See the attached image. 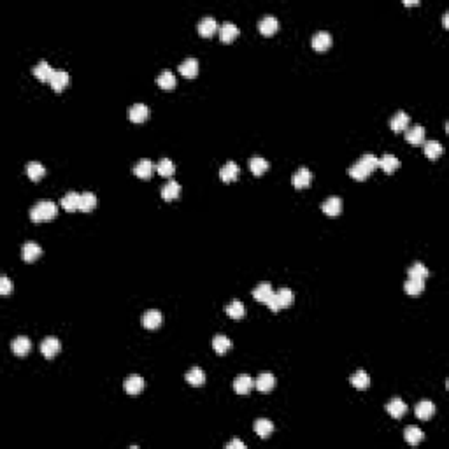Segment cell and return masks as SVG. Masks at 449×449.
Listing matches in <instances>:
<instances>
[{
	"label": "cell",
	"mask_w": 449,
	"mask_h": 449,
	"mask_svg": "<svg viewBox=\"0 0 449 449\" xmlns=\"http://www.w3.org/2000/svg\"><path fill=\"white\" fill-rule=\"evenodd\" d=\"M275 386V377L270 372H263L255 379V388L262 393H268Z\"/></svg>",
	"instance_id": "obj_17"
},
{
	"label": "cell",
	"mask_w": 449,
	"mask_h": 449,
	"mask_svg": "<svg viewBox=\"0 0 449 449\" xmlns=\"http://www.w3.org/2000/svg\"><path fill=\"white\" fill-rule=\"evenodd\" d=\"M406 141L412 146H419L425 142V127L421 125H414L406 132Z\"/></svg>",
	"instance_id": "obj_16"
},
{
	"label": "cell",
	"mask_w": 449,
	"mask_h": 449,
	"mask_svg": "<svg viewBox=\"0 0 449 449\" xmlns=\"http://www.w3.org/2000/svg\"><path fill=\"white\" fill-rule=\"evenodd\" d=\"M258 28H260V32H262L263 35H272L279 28L277 18L272 16V14H267V16H263L262 20H260Z\"/></svg>",
	"instance_id": "obj_20"
},
{
	"label": "cell",
	"mask_w": 449,
	"mask_h": 449,
	"mask_svg": "<svg viewBox=\"0 0 449 449\" xmlns=\"http://www.w3.org/2000/svg\"><path fill=\"white\" fill-rule=\"evenodd\" d=\"M312 183V172L305 167H300L295 174L292 176V185L295 188H307Z\"/></svg>",
	"instance_id": "obj_8"
},
{
	"label": "cell",
	"mask_w": 449,
	"mask_h": 449,
	"mask_svg": "<svg viewBox=\"0 0 449 449\" xmlns=\"http://www.w3.org/2000/svg\"><path fill=\"white\" fill-rule=\"evenodd\" d=\"M95 207H97V197H95V193H91V191H84V193H81L79 211L90 212V211H93Z\"/></svg>",
	"instance_id": "obj_34"
},
{
	"label": "cell",
	"mask_w": 449,
	"mask_h": 449,
	"mask_svg": "<svg viewBox=\"0 0 449 449\" xmlns=\"http://www.w3.org/2000/svg\"><path fill=\"white\" fill-rule=\"evenodd\" d=\"M134 174L141 179H149L151 174H153V161L148 160V158L139 160L134 167Z\"/></svg>",
	"instance_id": "obj_22"
},
{
	"label": "cell",
	"mask_w": 449,
	"mask_h": 449,
	"mask_svg": "<svg viewBox=\"0 0 449 449\" xmlns=\"http://www.w3.org/2000/svg\"><path fill=\"white\" fill-rule=\"evenodd\" d=\"M40 255H42V249H40L37 242H25L23 248H21V256H23V260L27 263L35 262Z\"/></svg>",
	"instance_id": "obj_11"
},
{
	"label": "cell",
	"mask_w": 449,
	"mask_h": 449,
	"mask_svg": "<svg viewBox=\"0 0 449 449\" xmlns=\"http://www.w3.org/2000/svg\"><path fill=\"white\" fill-rule=\"evenodd\" d=\"M414 412H416V418L426 421V419H430L435 414V406H433L430 400H421V402L414 407Z\"/></svg>",
	"instance_id": "obj_19"
},
{
	"label": "cell",
	"mask_w": 449,
	"mask_h": 449,
	"mask_svg": "<svg viewBox=\"0 0 449 449\" xmlns=\"http://www.w3.org/2000/svg\"><path fill=\"white\" fill-rule=\"evenodd\" d=\"M237 35H239V28L237 25L232 23V21H224L221 27H219V37H221L223 42H232Z\"/></svg>",
	"instance_id": "obj_27"
},
{
	"label": "cell",
	"mask_w": 449,
	"mask_h": 449,
	"mask_svg": "<svg viewBox=\"0 0 449 449\" xmlns=\"http://www.w3.org/2000/svg\"><path fill=\"white\" fill-rule=\"evenodd\" d=\"M442 153H444V148H442V144H440V142L428 141L425 144V154H426V158H430V160H437V158H439Z\"/></svg>",
	"instance_id": "obj_41"
},
{
	"label": "cell",
	"mask_w": 449,
	"mask_h": 449,
	"mask_svg": "<svg viewBox=\"0 0 449 449\" xmlns=\"http://www.w3.org/2000/svg\"><path fill=\"white\" fill-rule=\"evenodd\" d=\"M444 27L447 28V13H444Z\"/></svg>",
	"instance_id": "obj_49"
},
{
	"label": "cell",
	"mask_w": 449,
	"mask_h": 449,
	"mask_svg": "<svg viewBox=\"0 0 449 449\" xmlns=\"http://www.w3.org/2000/svg\"><path fill=\"white\" fill-rule=\"evenodd\" d=\"M351 384L355 386L356 389H367L370 386V377L365 370H356L355 374L351 375Z\"/></svg>",
	"instance_id": "obj_35"
},
{
	"label": "cell",
	"mask_w": 449,
	"mask_h": 449,
	"mask_svg": "<svg viewBox=\"0 0 449 449\" xmlns=\"http://www.w3.org/2000/svg\"><path fill=\"white\" fill-rule=\"evenodd\" d=\"M123 389L128 395H139V393L144 389V379H142L141 375H130V377L125 379Z\"/></svg>",
	"instance_id": "obj_9"
},
{
	"label": "cell",
	"mask_w": 449,
	"mask_h": 449,
	"mask_svg": "<svg viewBox=\"0 0 449 449\" xmlns=\"http://www.w3.org/2000/svg\"><path fill=\"white\" fill-rule=\"evenodd\" d=\"M11 290H13V285H11L9 277H7V275H2V277H0V295L7 297L11 293Z\"/></svg>",
	"instance_id": "obj_46"
},
{
	"label": "cell",
	"mask_w": 449,
	"mask_h": 449,
	"mask_svg": "<svg viewBox=\"0 0 449 449\" xmlns=\"http://www.w3.org/2000/svg\"><path fill=\"white\" fill-rule=\"evenodd\" d=\"M293 302V292L290 288H279L277 292H274V295H272V299L267 302L268 309H270L272 312H277L281 311V309L288 307L290 304Z\"/></svg>",
	"instance_id": "obj_2"
},
{
	"label": "cell",
	"mask_w": 449,
	"mask_h": 449,
	"mask_svg": "<svg viewBox=\"0 0 449 449\" xmlns=\"http://www.w3.org/2000/svg\"><path fill=\"white\" fill-rule=\"evenodd\" d=\"M62 344L57 337H46L42 342H40V353H42L46 358H54V356L60 353Z\"/></svg>",
	"instance_id": "obj_3"
},
{
	"label": "cell",
	"mask_w": 449,
	"mask_h": 449,
	"mask_svg": "<svg viewBox=\"0 0 449 449\" xmlns=\"http://www.w3.org/2000/svg\"><path fill=\"white\" fill-rule=\"evenodd\" d=\"M404 439H406V442L411 444V446H418V444L425 439V433H423L418 426H407V428L404 430Z\"/></svg>",
	"instance_id": "obj_29"
},
{
	"label": "cell",
	"mask_w": 449,
	"mask_h": 449,
	"mask_svg": "<svg viewBox=\"0 0 449 449\" xmlns=\"http://www.w3.org/2000/svg\"><path fill=\"white\" fill-rule=\"evenodd\" d=\"M32 72H34V76L37 77L39 81H42V83H49L51 77H53V74H54V69L51 67L46 60H42V62H39V64L35 65Z\"/></svg>",
	"instance_id": "obj_14"
},
{
	"label": "cell",
	"mask_w": 449,
	"mask_h": 449,
	"mask_svg": "<svg viewBox=\"0 0 449 449\" xmlns=\"http://www.w3.org/2000/svg\"><path fill=\"white\" fill-rule=\"evenodd\" d=\"M404 290L409 297H419L425 292V281L423 279H412L409 277L404 285Z\"/></svg>",
	"instance_id": "obj_26"
},
{
	"label": "cell",
	"mask_w": 449,
	"mask_h": 449,
	"mask_svg": "<svg viewBox=\"0 0 449 449\" xmlns=\"http://www.w3.org/2000/svg\"><path fill=\"white\" fill-rule=\"evenodd\" d=\"M57 211L58 209H57V204H54V202L40 200L30 209V219L35 223L49 221V219H53L54 216H57Z\"/></svg>",
	"instance_id": "obj_1"
},
{
	"label": "cell",
	"mask_w": 449,
	"mask_h": 449,
	"mask_svg": "<svg viewBox=\"0 0 449 449\" xmlns=\"http://www.w3.org/2000/svg\"><path fill=\"white\" fill-rule=\"evenodd\" d=\"M161 321H163V316H161V312L156 311V309L146 311L144 316H142V325H144L146 328H149V330L158 328V326L161 325Z\"/></svg>",
	"instance_id": "obj_15"
},
{
	"label": "cell",
	"mask_w": 449,
	"mask_h": 449,
	"mask_svg": "<svg viewBox=\"0 0 449 449\" xmlns=\"http://www.w3.org/2000/svg\"><path fill=\"white\" fill-rule=\"evenodd\" d=\"M311 44L316 51H326L330 46H332V35H330V32H326V30H319L312 35Z\"/></svg>",
	"instance_id": "obj_4"
},
{
	"label": "cell",
	"mask_w": 449,
	"mask_h": 449,
	"mask_svg": "<svg viewBox=\"0 0 449 449\" xmlns=\"http://www.w3.org/2000/svg\"><path fill=\"white\" fill-rule=\"evenodd\" d=\"M379 167H381L382 171L386 172V174H393V172H395L397 169L400 167V160L397 156H393V154L386 153L384 156L379 160Z\"/></svg>",
	"instance_id": "obj_28"
},
{
	"label": "cell",
	"mask_w": 449,
	"mask_h": 449,
	"mask_svg": "<svg viewBox=\"0 0 449 449\" xmlns=\"http://www.w3.org/2000/svg\"><path fill=\"white\" fill-rule=\"evenodd\" d=\"M149 116V107L146 104H142V102H137V104H134L130 107V111H128V118H130V121H134V123H142V121H146Z\"/></svg>",
	"instance_id": "obj_10"
},
{
	"label": "cell",
	"mask_w": 449,
	"mask_h": 449,
	"mask_svg": "<svg viewBox=\"0 0 449 449\" xmlns=\"http://www.w3.org/2000/svg\"><path fill=\"white\" fill-rule=\"evenodd\" d=\"M156 83L158 86L163 88V90H172V88H176V84H178V79H176V76L172 74L171 71H161L156 77Z\"/></svg>",
	"instance_id": "obj_33"
},
{
	"label": "cell",
	"mask_w": 449,
	"mask_h": 449,
	"mask_svg": "<svg viewBox=\"0 0 449 449\" xmlns=\"http://www.w3.org/2000/svg\"><path fill=\"white\" fill-rule=\"evenodd\" d=\"M321 211L326 216H339L342 212V198L341 197H328L321 204Z\"/></svg>",
	"instance_id": "obj_12"
},
{
	"label": "cell",
	"mask_w": 449,
	"mask_h": 449,
	"mask_svg": "<svg viewBox=\"0 0 449 449\" xmlns=\"http://www.w3.org/2000/svg\"><path fill=\"white\" fill-rule=\"evenodd\" d=\"M197 30L202 37H211V35L218 30V21H216V18H212V16H205L198 21Z\"/></svg>",
	"instance_id": "obj_5"
},
{
	"label": "cell",
	"mask_w": 449,
	"mask_h": 449,
	"mask_svg": "<svg viewBox=\"0 0 449 449\" xmlns=\"http://www.w3.org/2000/svg\"><path fill=\"white\" fill-rule=\"evenodd\" d=\"M409 123H411L409 114L404 113V111H399V113L395 114V116L391 118V121H389V127H391L393 132H402V130H407Z\"/></svg>",
	"instance_id": "obj_21"
},
{
	"label": "cell",
	"mask_w": 449,
	"mask_h": 449,
	"mask_svg": "<svg viewBox=\"0 0 449 449\" xmlns=\"http://www.w3.org/2000/svg\"><path fill=\"white\" fill-rule=\"evenodd\" d=\"M185 379L191 386H202L205 382V372L200 369V367H191V369L186 372Z\"/></svg>",
	"instance_id": "obj_32"
},
{
	"label": "cell",
	"mask_w": 449,
	"mask_h": 449,
	"mask_svg": "<svg viewBox=\"0 0 449 449\" xmlns=\"http://www.w3.org/2000/svg\"><path fill=\"white\" fill-rule=\"evenodd\" d=\"M156 172L160 176H163V178H169V176H172L176 172L174 161L169 160V158H161V160L156 163Z\"/></svg>",
	"instance_id": "obj_42"
},
{
	"label": "cell",
	"mask_w": 449,
	"mask_h": 449,
	"mask_svg": "<svg viewBox=\"0 0 449 449\" xmlns=\"http://www.w3.org/2000/svg\"><path fill=\"white\" fill-rule=\"evenodd\" d=\"M224 311H227V314L230 316L232 319H241L242 316L246 314V309H244V304L239 300H234L230 302V304L224 307Z\"/></svg>",
	"instance_id": "obj_39"
},
{
	"label": "cell",
	"mask_w": 449,
	"mask_h": 449,
	"mask_svg": "<svg viewBox=\"0 0 449 449\" xmlns=\"http://www.w3.org/2000/svg\"><path fill=\"white\" fill-rule=\"evenodd\" d=\"M25 171H27V176L32 181H39V179L46 174V169H44V165L39 163V161H28Z\"/></svg>",
	"instance_id": "obj_36"
},
{
	"label": "cell",
	"mask_w": 449,
	"mask_h": 449,
	"mask_svg": "<svg viewBox=\"0 0 449 449\" xmlns=\"http://www.w3.org/2000/svg\"><path fill=\"white\" fill-rule=\"evenodd\" d=\"M179 191H181V186H179L178 181H169L161 188V197H163V200H174V198L179 197Z\"/></svg>",
	"instance_id": "obj_37"
},
{
	"label": "cell",
	"mask_w": 449,
	"mask_h": 449,
	"mask_svg": "<svg viewBox=\"0 0 449 449\" xmlns=\"http://www.w3.org/2000/svg\"><path fill=\"white\" fill-rule=\"evenodd\" d=\"M219 178H221V181L224 183H232L235 181V179L239 178V167L235 161H227V163L223 165L221 169H219Z\"/></svg>",
	"instance_id": "obj_18"
},
{
	"label": "cell",
	"mask_w": 449,
	"mask_h": 449,
	"mask_svg": "<svg viewBox=\"0 0 449 449\" xmlns=\"http://www.w3.org/2000/svg\"><path fill=\"white\" fill-rule=\"evenodd\" d=\"M249 169L255 176H262L265 171H268V161L262 156H253L249 160Z\"/></svg>",
	"instance_id": "obj_40"
},
{
	"label": "cell",
	"mask_w": 449,
	"mask_h": 449,
	"mask_svg": "<svg viewBox=\"0 0 449 449\" xmlns=\"http://www.w3.org/2000/svg\"><path fill=\"white\" fill-rule=\"evenodd\" d=\"M349 176H351L353 179H356V181H363V179H367L370 176V171L358 160L355 165H351V169H349Z\"/></svg>",
	"instance_id": "obj_38"
},
{
	"label": "cell",
	"mask_w": 449,
	"mask_h": 449,
	"mask_svg": "<svg viewBox=\"0 0 449 449\" xmlns=\"http://www.w3.org/2000/svg\"><path fill=\"white\" fill-rule=\"evenodd\" d=\"M79 200H81L79 193H76V191H69V193H65V197L62 198L60 204L65 211L72 212V211H77V209H79Z\"/></svg>",
	"instance_id": "obj_30"
},
{
	"label": "cell",
	"mask_w": 449,
	"mask_h": 449,
	"mask_svg": "<svg viewBox=\"0 0 449 449\" xmlns=\"http://www.w3.org/2000/svg\"><path fill=\"white\" fill-rule=\"evenodd\" d=\"M179 72H181V76L188 77V79H193L198 74V60L193 57H188L186 60H183L179 64Z\"/></svg>",
	"instance_id": "obj_13"
},
{
	"label": "cell",
	"mask_w": 449,
	"mask_h": 449,
	"mask_svg": "<svg viewBox=\"0 0 449 449\" xmlns=\"http://www.w3.org/2000/svg\"><path fill=\"white\" fill-rule=\"evenodd\" d=\"M69 81H71V77H69V74L65 71H54V74L49 81V84H51V88H53L54 91H62L69 84Z\"/></svg>",
	"instance_id": "obj_31"
},
{
	"label": "cell",
	"mask_w": 449,
	"mask_h": 449,
	"mask_svg": "<svg viewBox=\"0 0 449 449\" xmlns=\"http://www.w3.org/2000/svg\"><path fill=\"white\" fill-rule=\"evenodd\" d=\"M30 349H32V341L28 337H25V335L16 337L13 342H11V351H13L16 356L28 355V353H30Z\"/></svg>",
	"instance_id": "obj_6"
},
{
	"label": "cell",
	"mask_w": 449,
	"mask_h": 449,
	"mask_svg": "<svg viewBox=\"0 0 449 449\" xmlns=\"http://www.w3.org/2000/svg\"><path fill=\"white\" fill-rule=\"evenodd\" d=\"M404 4H406V6H416V0H404Z\"/></svg>",
	"instance_id": "obj_48"
},
{
	"label": "cell",
	"mask_w": 449,
	"mask_h": 449,
	"mask_svg": "<svg viewBox=\"0 0 449 449\" xmlns=\"http://www.w3.org/2000/svg\"><path fill=\"white\" fill-rule=\"evenodd\" d=\"M253 386H255V381H253V377H249L248 374H241L234 379V389L239 395H248L253 389Z\"/></svg>",
	"instance_id": "obj_7"
},
{
	"label": "cell",
	"mask_w": 449,
	"mask_h": 449,
	"mask_svg": "<svg viewBox=\"0 0 449 449\" xmlns=\"http://www.w3.org/2000/svg\"><path fill=\"white\" fill-rule=\"evenodd\" d=\"M227 449H246V444L235 439V440H232L230 444H227Z\"/></svg>",
	"instance_id": "obj_47"
},
{
	"label": "cell",
	"mask_w": 449,
	"mask_h": 449,
	"mask_svg": "<svg viewBox=\"0 0 449 449\" xmlns=\"http://www.w3.org/2000/svg\"><path fill=\"white\" fill-rule=\"evenodd\" d=\"M272 295H274V290H272V285H268V283H262V285H258L253 290V297L258 302H262V304H267L272 299Z\"/></svg>",
	"instance_id": "obj_24"
},
{
	"label": "cell",
	"mask_w": 449,
	"mask_h": 449,
	"mask_svg": "<svg viewBox=\"0 0 449 449\" xmlns=\"http://www.w3.org/2000/svg\"><path fill=\"white\" fill-rule=\"evenodd\" d=\"M428 275H430L428 268H426L421 262H416L409 267V277H412V279H423V281H425Z\"/></svg>",
	"instance_id": "obj_44"
},
{
	"label": "cell",
	"mask_w": 449,
	"mask_h": 449,
	"mask_svg": "<svg viewBox=\"0 0 449 449\" xmlns=\"http://www.w3.org/2000/svg\"><path fill=\"white\" fill-rule=\"evenodd\" d=\"M212 348L218 355H224L232 348V341L227 335H216L212 339Z\"/></svg>",
	"instance_id": "obj_43"
},
{
	"label": "cell",
	"mask_w": 449,
	"mask_h": 449,
	"mask_svg": "<svg viewBox=\"0 0 449 449\" xmlns=\"http://www.w3.org/2000/svg\"><path fill=\"white\" fill-rule=\"evenodd\" d=\"M386 411H388V414L391 416V418L400 419L407 412V406L404 404L402 399H393L391 402H388V406H386Z\"/></svg>",
	"instance_id": "obj_25"
},
{
	"label": "cell",
	"mask_w": 449,
	"mask_h": 449,
	"mask_svg": "<svg viewBox=\"0 0 449 449\" xmlns=\"http://www.w3.org/2000/svg\"><path fill=\"white\" fill-rule=\"evenodd\" d=\"M360 161H362V163L365 165V167L369 169L370 172H374L375 169L379 167V158H377V156H374L372 153H365L362 158H360Z\"/></svg>",
	"instance_id": "obj_45"
},
{
	"label": "cell",
	"mask_w": 449,
	"mask_h": 449,
	"mask_svg": "<svg viewBox=\"0 0 449 449\" xmlns=\"http://www.w3.org/2000/svg\"><path fill=\"white\" fill-rule=\"evenodd\" d=\"M255 432H256V435H258L260 439H268V437H270V433L274 432V423H272L270 419H265V418L256 419Z\"/></svg>",
	"instance_id": "obj_23"
}]
</instances>
